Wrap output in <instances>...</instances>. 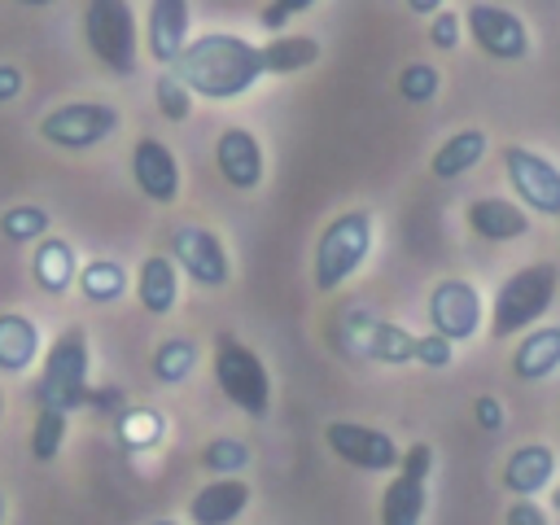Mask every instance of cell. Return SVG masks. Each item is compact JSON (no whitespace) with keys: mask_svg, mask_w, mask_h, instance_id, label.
<instances>
[{"mask_svg":"<svg viewBox=\"0 0 560 525\" xmlns=\"http://www.w3.org/2000/svg\"><path fill=\"white\" fill-rule=\"evenodd\" d=\"M171 74L206 101H236L245 96L267 70H262V48L232 35V31H206L197 35L184 57L171 66Z\"/></svg>","mask_w":560,"mask_h":525,"instance_id":"1","label":"cell"},{"mask_svg":"<svg viewBox=\"0 0 560 525\" xmlns=\"http://www.w3.org/2000/svg\"><path fill=\"white\" fill-rule=\"evenodd\" d=\"M88 368H92L88 332L79 324L57 332V341L44 350V363H39L35 407L39 411H61V416H74L79 407H88V398H92Z\"/></svg>","mask_w":560,"mask_h":525,"instance_id":"2","label":"cell"},{"mask_svg":"<svg viewBox=\"0 0 560 525\" xmlns=\"http://www.w3.org/2000/svg\"><path fill=\"white\" fill-rule=\"evenodd\" d=\"M376 241V219L372 210H341L337 219L324 223L311 258V280L319 293H337L372 254Z\"/></svg>","mask_w":560,"mask_h":525,"instance_id":"3","label":"cell"},{"mask_svg":"<svg viewBox=\"0 0 560 525\" xmlns=\"http://www.w3.org/2000/svg\"><path fill=\"white\" fill-rule=\"evenodd\" d=\"M560 293V267L556 262H529L521 271H512L490 306V332L494 337H512L525 328H538V319L551 311Z\"/></svg>","mask_w":560,"mask_h":525,"instance_id":"4","label":"cell"},{"mask_svg":"<svg viewBox=\"0 0 560 525\" xmlns=\"http://www.w3.org/2000/svg\"><path fill=\"white\" fill-rule=\"evenodd\" d=\"M83 39H88L92 57H96L114 79L136 74L140 31H136V9H131L127 0H92V4L83 9Z\"/></svg>","mask_w":560,"mask_h":525,"instance_id":"5","label":"cell"},{"mask_svg":"<svg viewBox=\"0 0 560 525\" xmlns=\"http://www.w3.org/2000/svg\"><path fill=\"white\" fill-rule=\"evenodd\" d=\"M214 381H219V389H223V398L232 407H241L254 420L267 416V407H271V372L258 359V350H249L232 332L214 337Z\"/></svg>","mask_w":560,"mask_h":525,"instance_id":"6","label":"cell"},{"mask_svg":"<svg viewBox=\"0 0 560 525\" xmlns=\"http://www.w3.org/2000/svg\"><path fill=\"white\" fill-rule=\"evenodd\" d=\"M337 346L354 359H372L385 368H402L416 363V332H407L402 324L376 319L368 311H346L337 324Z\"/></svg>","mask_w":560,"mask_h":525,"instance_id":"7","label":"cell"},{"mask_svg":"<svg viewBox=\"0 0 560 525\" xmlns=\"http://www.w3.org/2000/svg\"><path fill=\"white\" fill-rule=\"evenodd\" d=\"M114 131H118V109L109 101H66L39 118V140H48L52 149H66V153L96 149Z\"/></svg>","mask_w":560,"mask_h":525,"instance_id":"8","label":"cell"},{"mask_svg":"<svg viewBox=\"0 0 560 525\" xmlns=\"http://www.w3.org/2000/svg\"><path fill=\"white\" fill-rule=\"evenodd\" d=\"M429 472H433V446L429 442H411L402 451L398 472L389 477V486L381 490V525H420L424 508H429Z\"/></svg>","mask_w":560,"mask_h":525,"instance_id":"9","label":"cell"},{"mask_svg":"<svg viewBox=\"0 0 560 525\" xmlns=\"http://www.w3.org/2000/svg\"><path fill=\"white\" fill-rule=\"evenodd\" d=\"M503 175L516 192V206L560 219V166L525 144H508L503 149Z\"/></svg>","mask_w":560,"mask_h":525,"instance_id":"10","label":"cell"},{"mask_svg":"<svg viewBox=\"0 0 560 525\" xmlns=\"http://www.w3.org/2000/svg\"><path fill=\"white\" fill-rule=\"evenodd\" d=\"M324 446L359 472H398V464H402L398 442L385 429H372V424H359V420H328L324 424Z\"/></svg>","mask_w":560,"mask_h":525,"instance_id":"11","label":"cell"},{"mask_svg":"<svg viewBox=\"0 0 560 525\" xmlns=\"http://www.w3.org/2000/svg\"><path fill=\"white\" fill-rule=\"evenodd\" d=\"M171 258L201 289H223L232 280V258H228L219 232H210L201 223H179L171 232Z\"/></svg>","mask_w":560,"mask_h":525,"instance_id":"12","label":"cell"},{"mask_svg":"<svg viewBox=\"0 0 560 525\" xmlns=\"http://www.w3.org/2000/svg\"><path fill=\"white\" fill-rule=\"evenodd\" d=\"M424 311H429L433 332L446 337L451 346L477 337L481 324H486V302H481L477 284L455 280V276H451V280H438V284L429 289V306H424Z\"/></svg>","mask_w":560,"mask_h":525,"instance_id":"13","label":"cell"},{"mask_svg":"<svg viewBox=\"0 0 560 525\" xmlns=\"http://www.w3.org/2000/svg\"><path fill=\"white\" fill-rule=\"evenodd\" d=\"M464 26H468L472 44L494 61H525L529 57V26L521 22V13L503 9V4H468Z\"/></svg>","mask_w":560,"mask_h":525,"instance_id":"14","label":"cell"},{"mask_svg":"<svg viewBox=\"0 0 560 525\" xmlns=\"http://www.w3.org/2000/svg\"><path fill=\"white\" fill-rule=\"evenodd\" d=\"M214 166L223 175L228 188L236 192H254L262 184V171H267V158H262V144L249 127H223L219 140H214Z\"/></svg>","mask_w":560,"mask_h":525,"instance_id":"15","label":"cell"},{"mask_svg":"<svg viewBox=\"0 0 560 525\" xmlns=\"http://www.w3.org/2000/svg\"><path fill=\"white\" fill-rule=\"evenodd\" d=\"M131 179H136V188L149 197V201H158V206H171L175 197H179V158L162 144V140H153V136H140L136 144H131Z\"/></svg>","mask_w":560,"mask_h":525,"instance_id":"16","label":"cell"},{"mask_svg":"<svg viewBox=\"0 0 560 525\" xmlns=\"http://www.w3.org/2000/svg\"><path fill=\"white\" fill-rule=\"evenodd\" d=\"M188 22H192V9L184 0H153L149 13H144V48L158 66H175L184 57V48L192 44L188 39Z\"/></svg>","mask_w":560,"mask_h":525,"instance_id":"17","label":"cell"},{"mask_svg":"<svg viewBox=\"0 0 560 525\" xmlns=\"http://www.w3.org/2000/svg\"><path fill=\"white\" fill-rule=\"evenodd\" d=\"M249 499H254L249 481H241V477H214V481H206L188 499V521L192 525H232L249 508Z\"/></svg>","mask_w":560,"mask_h":525,"instance_id":"18","label":"cell"},{"mask_svg":"<svg viewBox=\"0 0 560 525\" xmlns=\"http://www.w3.org/2000/svg\"><path fill=\"white\" fill-rule=\"evenodd\" d=\"M556 464H560V455H556L547 442H525V446H516V451L508 455V464H503V486L512 490V499H534L538 490L551 486Z\"/></svg>","mask_w":560,"mask_h":525,"instance_id":"19","label":"cell"},{"mask_svg":"<svg viewBox=\"0 0 560 525\" xmlns=\"http://www.w3.org/2000/svg\"><path fill=\"white\" fill-rule=\"evenodd\" d=\"M556 372H560V324H538L512 350V376L534 385V381H547Z\"/></svg>","mask_w":560,"mask_h":525,"instance_id":"20","label":"cell"},{"mask_svg":"<svg viewBox=\"0 0 560 525\" xmlns=\"http://www.w3.org/2000/svg\"><path fill=\"white\" fill-rule=\"evenodd\" d=\"M468 228L481 236V241H516L529 232V210L516 206L512 197H477L468 201Z\"/></svg>","mask_w":560,"mask_h":525,"instance_id":"21","label":"cell"},{"mask_svg":"<svg viewBox=\"0 0 560 525\" xmlns=\"http://www.w3.org/2000/svg\"><path fill=\"white\" fill-rule=\"evenodd\" d=\"M179 267H175V258L171 254H149L144 262H140V271H136V302L149 311V315H171L175 311V302H179Z\"/></svg>","mask_w":560,"mask_h":525,"instance_id":"22","label":"cell"},{"mask_svg":"<svg viewBox=\"0 0 560 525\" xmlns=\"http://www.w3.org/2000/svg\"><path fill=\"white\" fill-rule=\"evenodd\" d=\"M79 258H74V245L66 241V236H44L39 245H35V258H31V276H35V284L44 289V293H52V298H61L70 284H79Z\"/></svg>","mask_w":560,"mask_h":525,"instance_id":"23","label":"cell"},{"mask_svg":"<svg viewBox=\"0 0 560 525\" xmlns=\"http://www.w3.org/2000/svg\"><path fill=\"white\" fill-rule=\"evenodd\" d=\"M35 359H44V337L31 315L0 311V372H26Z\"/></svg>","mask_w":560,"mask_h":525,"instance_id":"24","label":"cell"},{"mask_svg":"<svg viewBox=\"0 0 560 525\" xmlns=\"http://www.w3.org/2000/svg\"><path fill=\"white\" fill-rule=\"evenodd\" d=\"M486 149H490V136L481 127H464L438 144V153L429 158V171H433V179H459L486 158Z\"/></svg>","mask_w":560,"mask_h":525,"instance_id":"25","label":"cell"},{"mask_svg":"<svg viewBox=\"0 0 560 525\" xmlns=\"http://www.w3.org/2000/svg\"><path fill=\"white\" fill-rule=\"evenodd\" d=\"M319 39L315 35H276L262 44V70L267 74H298L319 61Z\"/></svg>","mask_w":560,"mask_h":525,"instance_id":"26","label":"cell"},{"mask_svg":"<svg viewBox=\"0 0 560 525\" xmlns=\"http://www.w3.org/2000/svg\"><path fill=\"white\" fill-rule=\"evenodd\" d=\"M127 284H136V280L127 276V267H122L118 258H92V262H83V271H79V293H83L88 302H96V306L118 302V298L127 293Z\"/></svg>","mask_w":560,"mask_h":525,"instance_id":"27","label":"cell"},{"mask_svg":"<svg viewBox=\"0 0 560 525\" xmlns=\"http://www.w3.org/2000/svg\"><path fill=\"white\" fill-rule=\"evenodd\" d=\"M197 359H201V350H197L192 337H162L149 368H153V376H158L162 385H184V381L197 372Z\"/></svg>","mask_w":560,"mask_h":525,"instance_id":"28","label":"cell"},{"mask_svg":"<svg viewBox=\"0 0 560 525\" xmlns=\"http://www.w3.org/2000/svg\"><path fill=\"white\" fill-rule=\"evenodd\" d=\"M114 429H118V442H122L127 451H153V446L166 438V416L153 411V407H127V411L114 420Z\"/></svg>","mask_w":560,"mask_h":525,"instance_id":"29","label":"cell"},{"mask_svg":"<svg viewBox=\"0 0 560 525\" xmlns=\"http://www.w3.org/2000/svg\"><path fill=\"white\" fill-rule=\"evenodd\" d=\"M48 223H52L48 210L35 206V201H22V206L0 210V236H4L9 245H39L44 236H52Z\"/></svg>","mask_w":560,"mask_h":525,"instance_id":"30","label":"cell"},{"mask_svg":"<svg viewBox=\"0 0 560 525\" xmlns=\"http://www.w3.org/2000/svg\"><path fill=\"white\" fill-rule=\"evenodd\" d=\"M249 459H254V451L241 438H210L201 446V468L214 472V477H236V472L249 468Z\"/></svg>","mask_w":560,"mask_h":525,"instance_id":"31","label":"cell"},{"mask_svg":"<svg viewBox=\"0 0 560 525\" xmlns=\"http://www.w3.org/2000/svg\"><path fill=\"white\" fill-rule=\"evenodd\" d=\"M66 433H70V416H61V411H39V407H35V424H31V455H35L39 464H52V459L61 455Z\"/></svg>","mask_w":560,"mask_h":525,"instance_id":"32","label":"cell"},{"mask_svg":"<svg viewBox=\"0 0 560 525\" xmlns=\"http://www.w3.org/2000/svg\"><path fill=\"white\" fill-rule=\"evenodd\" d=\"M438 88H442V74H438V66H429V61H407V66L398 70V96H402L407 105H429V101L438 96Z\"/></svg>","mask_w":560,"mask_h":525,"instance_id":"33","label":"cell"},{"mask_svg":"<svg viewBox=\"0 0 560 525\" xmlns=\"http://www.w3.org/2000/svg\"><path fill=\"white\" fill-rule=\"evenodd\" d=\"M153 101H158V114H162L166 122H184V118L192 114V92H188L171 70L158 74V83H153Z\"/></svg>","mask_w":560,"mask_h":525,"instance_id":"34","label":"cell"},{"mask_svg":"<svg viewBox=\"0 0 560 525\" xmlns=\"http://www.w3.org/2000/svg\"><path fill=\"white\" fill-rule=\"evenodd\" d=\"M459 39H464V13L459 9H442L429 22V44L442 48V52H451V48H459Z\"/></svg>","mask_w":560,"mask_h":525,"instance_id":"35","label":"cell"},{"mask_svg":"<svg viewBox=\"0 0 560 525\" xmlns=\"http://www.w3.org/2000/svg\"><path fill=\"white\" fill-rule=\"evenodd\" d=\"M416 363L420 368H451L455 363V346L446 337H438V332H424V337H416Z\"/></svg>","mask_w":560,"mask_h":525,"instance_id":"36","label":"cell"},{"mask_svg":"<svg viewBox=\"0 0 560 525\" xmlns=\"http://www.w3.org/2000/svg\"><path fill=\"white\" fill-rule=\"evenodd\" d=\"M311 9V0H284V4H267L262 13H258V22L271 31V35H284V26L298 18V13H306Z\"/></svg>","mask_w":560,"mask_h":525,"instance_id":"37","label":"cell"},{"mask_svg":"<svg viewBox=\"0 0 560 525\" xmlns=\"http://www.w3.org/2000/svg\"><path fill=\"white\" fill-rule=\"evenodd\" d=\"M472 420H477V429H481V433H499V429L508 424L503 402H499L494 394H477V402H472Z\"/></svg>","mask_w":560,"mask_h":525,"instance_id":"38","label":"cell"},{"mask_svg":"<svg viewBox=\"0 0 560 525\" xmlns=\"http://www.w3.org/2000/svg\"><path fill=\"white\" fill-rule=\"evenodd\" d=\"M503 525H551V521L534 499H512L503 512Z\"/></svg>","mask_w":560,"mask_h":525,"instance_id":"39","label":"cell"},{"mask_svg":"<svg viewBox=\"0 0 560 525\" xmlns=\"http://www.w3.org/2000/svg\"><path fill=\"white\" fill-rule=\"evenodd\" d=\"M22 70L13 66V61H0V105H9V101H18L22 96Z\"/></svg>","mask_w":560,"mask_h":525,"instance_id":"40","label":"cell"},{"mask_svg":"<svg viewBox=\"0 0 560 525\" xmlns=\"http://www.w3.org/2000/svg\"><path fill=\"white\" fill-rule=\"evenodd\" d=\"M88 407H96V411H109L114 420H118V416L127 411V407H122V389H114V385H105V389H92Z\"/></svg>","mask_w":560,"mask_h":525,"instance_id":"41","label":"cell"},{"mask_svg":"<svg viewBox=\"0 0 560 525\" xmlns=\"http://www.w3.org/2000/svg\"><path fill=\"white\" fill-rule=\"evenodd\" d=\"M446 4H438V0H411V13H429V18H438Z\"/></svg>","mask_w":560,"mask_h":525,"instance_id":"42","label":"cell"},{"mask_svg":"<svg viewBox=\"0 0 560 525\" xmlns=\"http://www.w3.org/2000/svg\"><path fill=\"white\" fill-rule=\"evenodd\" d=\"M4 512H9V503H4V490H0V525H4Z\"/></svg>","mask_w":560,"mask_h":525,"instance_id":"43","label":"cell"},{"mask_svg":"<svg viewBox=\"0 0 560 525\" xmlns=\"http://www.w3.org/2000/svg\"><path fill=\"white\" fill-rule=\"evenodd\" d=\"M551 508H556V512H560V486H556V490H551Z\"/></svg>","mask_w":560,"mask_h":525,"instance_id":"44","label":"cell"},{"mask_svg":"<svg viewBox=\"0 0 560 525\" xmlns=\"http://www.w3.org/2000/svg\"><path fill=\"white\" fill-rule=\"evenodd\" d=\"M149 525H179V521H171V516H158V521H149Z\"/></svg>","mask_w":560,"mask_h":525,"instance_id":"45","label":"cell"},{"mask_svg":"<svg viewBox=\"0 0 560 525\" xmlns=\"http://www.w3.org/2000/svg\"><path fill=\"white\" fill-rule=\"evenodd\" d=\"M0 416H4V394H0Z\"/></svg>","mask_w":560,"mask_h":525,"instance_id":"46","label":"cell"}]
</instances>
